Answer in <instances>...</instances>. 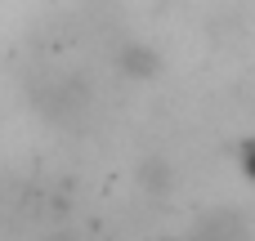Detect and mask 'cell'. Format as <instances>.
<instances>
[{"label":"cell","instance_id":"6da1fadb","mask_svg":"<svg viewBox=\"0 0 255 241\" xmlns=\"http://www.w3.org/2000/svg\"><path fill=\"white\" fill-rule=\"evenodd\" d=\"M117 72H121L126 80H152V76L161 72V58H157V49H152V45L130 40V45H121V49H117Z\"/></svg>","mask_w":255,"mask_h":241},{"label":"cell","instance_id":"7a4b0ae2","mask_svg":"<svg viewBox=\"0 0 255 241\" xmlns=\"http://www.w3.org/2000/svg\"><path fill=\"white\" fill-rule=\"evenodd\" d=\"M139 183H143V192L166 197V192L175 188V170L166 165V157H143V165H139Z\"/></svg>","mask_w":255,"mask_h":241},{"label":"cell","instance_id":"3957f363","mask_svg":"<svg viewBox=\"0 0 255 241\" xmlns=\"http://www.w3.org/2000/svg\"><path fill=\"white\" fill-rule=\"evenodd\" d=\"M238 152H242L238 161H242V170H247V179H251V183H255V139H247V143H242Z\"/></svg>","mask_w":255,"mask_h":241}]
</instances>
